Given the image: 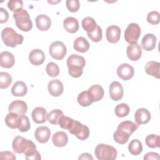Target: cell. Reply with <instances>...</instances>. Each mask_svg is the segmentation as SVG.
<instances>
[{
    "label": "cell",
    "mask_w": 160,
    "mask_h": 160,
    "mask_svg": "<svg viewBox=\"0 0 160 160\" xmlns=\"http://www.w3.org/2000/svg\"><path fill=\"white\" fill-rule=\"evenodd\" d=\"M138 124L131 121H124L121 122L114 133V140L120 144L126 143L131 134L138 128Z\"/></svg>",
    "instance_id": "6da1fadb"
},
{
    "label": "cell",
    "mask_w": 160,
    "mask_h": 160,
    "mask_svg": "<svg viewBox=\"0 0 160 160\" xmlns=\"http://www.w3.org/2000/svg\"><path fill=\"white\" fill-rule=\"evenodd\" d=\"M67 66L68 72L71 76L73 78H79L82 74V68L85 66V59L78 54H71L67 59Z\"/></svg>",
    "instance_id": "7a4b0ae2"
},
{
    "label": "cell",
    "mask_w": 160,
    "mask_h": 160,
    "mask_svg": "<svg viewBox=\"0 0 160 160\" xmlns=\"http://www.w3.org/2000/svg\"><path fill=\"white\" fill-rule=\"evenodd\" d=\"M13 17L16 26L21 31L28 32L32 28V23L28 11L24 9H19L14 12Z\"/></svg>",
    "instance_id": "3957f363"
},
{
    "label": "cell",
    "mask_w": 160,
    "mask_h": 160,
    "mask_svg": "<svg viewBox=\"0 0 160 160\" xmlns=\"http://www.w3.org/2000/svg\"><path fill=\"white\" fill-rule=\"evenodd\" d=\"M1 38L6 46L14 48L18 44H21L24 40V37L18 34L11 28H5L1 32Z\"/></svg>",
    "instance_id": "277c9868"
},
{
    "label": "cell",
    "mask_w": 160,
    "mask_h": 160,
    "mask_svg": "<svg viewBox=\"0 0 160 160\" xmlns=\"http://www.w3.org/2000/svg\"><path fill=\"white\" fill-rule=\"evenodd\" d=\"M94 153L96 157L99 160H114L118 154L115 148L105 144H98L95 148Z\"/></svg>",
    "instance_id": "5b68a950"
},
{
    "label": "cell",
    "mask_w": 160,
    "mask_h": 160,
    "mask_svg": "<svg viewBox=\"0 0 160 160\" xmlns=\"http://www.w3.org/2000/svg\"><path fill=\"white\" fill-rule=\"evenodd\" d=\"M68 131L80 140H85L88 138L89 136V129L88 127L76 120H74L72 124Z\"/></svg>",
    "instance_id": "8992f818"
},
{
    "label": "cell",
    "mask_w": 160,
    "mask_h": 160,
    "mask_svg": "<svg viewBox=\"0 0 160 160\" xmlns=\"http://www.w3.org/2000/svg\"><path fill=\"white\" fill-rule=\"evenodd\" d=\"M141 28L136 23L129 24L125 30L124 38L129 44L137 43L138 40L141 35Z\"/></svg>",
    "instance_id": "52a82bcc"
},
{
    "label": "cell",
    "mask_w": 160,
    "mask_h": 160,
    "mask_svg": "<svg viewBox=\"0 0 160 160\" xmlns=\"http://www.w3.org/2000/svg\"><path fill=\"white\" fill-rule=\"evenodd\" d=\"M49 51V54L52 58L57 60H61L66 54L67 48L62 41H56L51 43Z\"/></svg>",
    "instance_id": "ba28073f"
},
{
    "label": "cell",
    "mask_w": 160,
    "mask_h": 160,
    "mask_svg": "<svg viewBox=\"0 0 160 160\" xmlns=\"http://www.w3.org/2000/svg\"><path fill=\"white\" fill-rule=\"evenodd\" d=\"M31 141V140L26 139L22 136H17L12 141V149L15 152L18 154L24 153L28 148Z\"/></svg>",
    "instance_id": "9c48e42d"
},
{
    "label": "cell",
    "mask_w": 160,
    "mask_h": 160,
    "mask_svg": "<svg viewBox=\"0 0 160 160\" xmlns=\"http://www.w3.org/2000/svg\"><path fill=\"white\" fill-rule=\"evenodd\" d=\"M134 70L132 66L127 63L120 64L117 68V74L118 76L124 81H128L134 76Z\"/></svg>",
    "instance_id": "30bf717a"
},
{
    "label": "cell",
    "mask_w": 160,
    "mask_h": 160,
    "mask_svg": "<svg viewBox=\"0 0 160 160\" xmlns=\"http://www.w3.org/2000/svg\"><path fill=\"white\" fill-rule=\"evenodd\" d=\"M8 110L10 112L18 114L19 116H23L25 115L27 112L28 106L24 101L16 100L10 103Z\"/></svg>",
    "instance_id": "8fae6325"
},
{
    "label": "cell",
    "mask_w": 160,
    "mask_h": 160,
    "mask_svg": "<svg viewBox=\"0 0 160 160\" xmlns=\"http://www.w3.org/2000/svg\"><path fill=\"white\" fill-rule=\"evenodd\" d=\"M124 94V90L121 84L118 81H113L109 86L110 98L113 101L120 100Z\"/></svg>",
    "instance_id": "7c38bea8"
},
{
    "label": "cell",
    "mask_w": 160,
    "mask_h": 160,
    "mask_svg": "<svg viewBox=\"0 0 160 160\" xmlns=\"http://www.w3.org/2000/svg\"><path fill=\"white\" fill-rule=\"evenodd\" d=\"M121 29L116 25H111L106 29V36L108 42L115 43L119 41L121 38Z\"/></svg>",
    "instance_id": "4fadbf2b"
},
{
    "label": "cell",
    "mask_w": 160,
    "mask_h": 160,
    "mask_svg": "<svg viewBox=\"0 0 160 160\" xmlns=\"http://www.w3.org/2000/svg\"><path fill=\"white\" fill-rule=\"evenodd\" d=\"M48 89L49 93L51 96L58 97L61 95L63 92L64 86L59 80L52 79L48 83Z\"/></svg>",
    "instance_id": "5bb4252c"
},
{
    "label": "cell",
    "mask_w": 160,
    "mask_h": 160,
    "mask_svg": "<svg viewBox=\"0 0 160 160\" xmlns=\"http://www.w3.org/2000/svg\"><path fill=\"white\" fill-rule=\"evenodd\" d=\"M151 113L146 108H139L134 114L135 121L138 125L148 123L151 119Z\"/></svg>",
    "instance_id": "9a60e30c"
},
{
    "label": "cell",
    "mask_w": 160,
    "mask_h": 160,
    "mask_svg": "<svg viewBox=\"0 0 160 160\" xmlns=\"http://www.w3.org/2000/svg\"><path fill=\"white\" fill-rule=\"evenodd\" d=\"M126 54L128 58L131 61H138L142 55V49L138 43L129 44L127 47Z\"/></svg>",
    "instance_id": "2e32d148"
},
{
    "label": "cell",
    "mask_w": 160,
    "mask_h": 160,
    "mask_svg": "<svg viewBox=\"0 0 160 160\" xmlns=\"http://www.w3.org/2000/svg\"><path fill=\"white\" fill-rule=\"evenodd\" d=\"M51 136V131L46 126H39L36 128L34 136L36 139L40 143L47 142Z\"/></svg>",
    "instance_id": "e0dca14e"
},
{
    "label": "cell",
    "mask_w": 160,
    "mask_h": 160,
    "mask_svg": "<svg viewBox=\"0 0 160 160\" xmlns=\"http://www.w3.org/2000/svg\"><path fill=\"white\" fill-rule=\"evenodd\" d=\"M29 60L33 65H41L45 60V54L42 50L39 49H34L29 53Z\"/></svg>",
    "instance_id": "ac0fdd59"
},
{
    "label": "cell",
    "mask_w": 160,
    "mask_h": 160,
    "mask_svg": "<svg viewBox=\"0 0 160 160\" xmlns=\"http://www.w3.org/2000/svg\"><path fill=\"white\" fill-rule=\"evenodd\" d=\"M15 62L13 54L9 51H3L0 54V65L4 68H12Z\"/></svg>",
    "instance_id": "d6986e66"
},
{
    "label": "cell",
    "mask_w": 160,
    "mask_h": 160,
    "mask_svg": "<svg viewBox=\"0 0 160 160\" xmlns=\"http://www.w3.org/2000/svg\"><path fill=\"white\" fill-rule=\"evenodd\" d=\"M156 37L153 34L148 33L146 34L144 37L142 38V41H141V45L142 48L147 51H152L154 49L156 45Z\"/></svg>",
    "instance_id": "ffe728a7"
},
{
    "label": "cell",
    "mask_w": 160,
    "mask_h": 160,
    "mask_svg": "<svg viewBox=\"0 0 160 160\" xmlns=\"http://www.w3.org/2000/svg\"><path fill=\"white\" fill-rule=\"evenodd\" d=\"M35 21L37 28L42 31L49 29L51 25V20L50 18L46 14L38 15L36 18Z\"/></svg>",
    "instance_id": "44dd1931"
},
{
    "label": "cell",
    "mask_w": 160,
    "mask_h": 160,
    "mask_svg": "<svg viewBox=\"0 0 160 160\" xmlns=\"http://www.w3.org/2000/svg\"><path fill=\"white\" fill-rule=\"evenodd\" d=\"M31 116L34 122L37 124H42L46 121L47 111L44 108L37 107L32 110Z\"/></svg>",
    "instance_id": "7402d4cb"
},
{
    "label": "cell",
    "mask_w": 160,
    "mask_h": 160,
    "mask_svg": "<svg viewBox=\"0 0 160 160\" xmlns=\"http://www.w3.org/2000/svg\"><path fill=\"white\" fill-rule=\"evenodd\" d=\"M52 141L54 146L57 147H64L68 142V136L64 131H58L53 134Z\"/></svg>",
    "instance_id": "603a6c76"
},
{
    "label": "cell",
    "mask_w": 160,
    "mask_h": 160,
    "mask_svg": "<svg viewBox=\"0 0 160 160\" xmlns=\"http://www.w3.org/2000/svg\"><path fill=\"white\" fill-rule=\"evenodd\" d=\"M93 102L100 101L104 96V92L101 86L94 84L91 86L88 90Z\"/></svg>",
    "instance_id": "cb8c5ba5"
},
{
    "label": "cell",
    "mask_w": 160,
    "mask_h": 160,
    "mask_svg": "<svg viewBox=\"0 0 160 160\" xmlns=\"http://www.w3.org/2000/svg\"><path fill=\"white\" fill-rule=\"evenodd\" d=\"M159 71H160V63L157 61H150L148 62L145 66L146 72L152 76L158 79L159 78Z\"/></svg>",
    "instance_id": "d4e9b609"
},
{
    "label": "cell",
    "mask_w": 160,
    "mask_h": 160,
    "mask_svg": "<svg viewBox=\"0 0 160 160\" xmlns=\"http://www.w3.org/2000/svg\"><path fill=\"white\" fill-rule=\"evenodd\" d=\"M65 30L70 33H74L79 29V22L77 19L73 17H68L63 21Z\"/></svg>",
    "instance_id": "484cf974"
},
{
    "label": "cell",
    "mask_w": 160,
    "mask_h": 160,
    "mask_svg": "<svg viewBox=\"0 0 160 160\" xmlns=\"http://www.w3.org/2000/svg\"><path fill=\"white\" fill-rule=\"evenodd\" d=\"M28 92L26 84L21 81L16 82L11 88V93L14 96H24Z\"/></svg>",
    "instance_id": "4316f807"
},
{
    "label": "cell",
    "mask_w": 160,
    "mask_h": 160,
    "mask_svg": "<svg viewBox=\"0 0 160 160\" xmlns=\"http://www.w3.org/2000/svg\"><path fill=\"white\" fill-rule=\"evenodd\" d=\"M89 43L84 37H78L74 41V49L80 52H87L89 48Z\"/></svg>",
    "instance_id": "83f0119b"
},
{
    "label": "cell",
    "mask_w": 160,
    "mask_h": 160,
    "mask_svg": "<svg viewBox=\"0 0 160 160\" xmlns=\"http://www.w3.org/2000/svg\"><path fill=\"white\" fill-rule=\"evenodd\" d=\"M24 154L26 156V159L28 160H39L41 159L39 152L36 149V145L32 141H31L28 148Z\"/></svg>",
    "instance_id": "f1b7e54d"
},
{
    "label": "cell",
    "mask_w": 160,
    "mask_h": 160,
    "mask_svg": "<svg viewBox=\"0 0 160 160\" xmlns=\"http://www.w3.org/2000/svg\"><path fill=\"white\" fill-rule=\"evenodd\" d=\"M20 116L18 114L9 112L5 118L6 124L11 129L18 128Z\"/></svg>",
    "instance_id": "f546056e"
},
{
    "label": "cell",
    "mask_w": 160,
    "mask_h": 160,
    "mask_svg": "<svg viewBox=\"0 0 160 160\" xmlns=\"http://www.w3.org/2000/svg\"><path fill=\"white\" fill-rule=\"evenodd\" d=\"M82 27L84 31H86L87 33H89L92 32L97 27L98 24H96L95 20L89 16H87L84 18L82 20Z\"/></svg>",
    "instance_id": "4dcf8cb0"
},
{
    "label": "cell",
    "mask_w": 160,
    "mask_h": 160,
    "mask_svg": "<svg viewBox=\"0 0 160 160\" xmlns=\"http://www.w3.org/2000/svg\"><path fill=\"white\" fill-rule=\"evenodd\" d=\"M128 150L132 155H138L142 151V145L141 142L138 139H132L128 145Z\"/></svg>",
    "instance_id": "1f68e13d"
},
{
    "label": "cell",
    "mask_w": 160,
    "mask_h": 160,
    "mask_svg": "<svg viewBox=\"0 0 160 160\" xmlns=\"http://www.w3.org/2000/svg\"><path fill=\"white\" fill-rule=\"evenodd\" d=\"M78 102L83 107L89 106L93 102L88 91H84L79 94L78 96Z\"/></svg>",
    "instance_id": "d6a6232c"
},
{
    "label": "cell",
    "mask_w": 160,
    "mask_h": 160,
    "mask_svg": "<svg viewBox=\"0 0 160 160\" xmlns=\"http://www.w3.org/2000/svg\"><path fill=\"white\" fill-rule=\"evenodd\" d=\"M63 112L58 109H53L51 111H50L48 114H47V119L48 121L52 124H58V121L60 119V118L63 116Z\"/></svg>",
    "instance_id": "836d02e7"
},
{
    "label": "cell",
    "mask_w": 160,
    "mask_h": 160,
    "mask_svg": "<svg viewBox=\"0 0 160 160\" xmlns=\"http://www.w3.org/2000/svg\"><path fill=\"white\" fill-rule=\"evenodd\" d=\"M145 142L146 145L151 148H159L160 145V137L157 134H149L146 137Z\"/></svg>",
    "instance_id": "e575fe53"
},
{
    "label": "cell",
    "mask_w": 160,
    "mask_h": 160,
    "mask_svg": "<svg viewBox=\"0 0 160 160\" xmlns=\"http://www.w3.org/2000/svg\"><path fill=\"white\" fill-rule=\"evenodd\" d=\"M130 108L129 106L126 103H121L118 104L114 110L116 115L119 118H123L128 116L129 113Z\"/></svg>",
    "instance_id": "d590c367"
},
{
    "label": "cell",
    "mask_w": 160,
    "mask_h": 160,
    "mask_svg": "<svg viewBox=\"0 0 160 160\" xmlns=\"http://www.w3.org/2000/svg\"><path fill=\"white\" fill-rule=\"evenodd\" d=\"M12 82L11 76L6 72H0V88H8Z\"/></svg>",
    "instance_id": "8d00e7d4"
},
{
    "label": "cell",
    "mask_w": 160,
    "mask_h": 160,
    "mask_svg": "<svg viewBox=\"0 0 160 160\" xmlns=\"http://www.w3.org/2000/svg\"><path fill=\"white\" fill-rule=\"evenodd\" d=\"M46 71L49 76L52 78H55L59 75V68L56 63L50 62L46 65Z\"/></svg>",
    "instance_id": "74e56055"
},
{
    "label": "cell",
    "mask_w": 160,
    "mask_h": 160,
    "mask_svg": "<svg viewBox=\"0 0 160 160\" xmlns=\"http://www.w3.org/2000/svg\"><path fill=\"white\" fill-rule=\"evenodd\" d=\"M31 124L28 116L23 115L21 116L19 118V122L18 125V129L21 132H27L30 129Z\"/></svg>",
    "instance_id": "f35d334b"
},
{
    "label": "cell",
    "mask_w": 160,
    "mask_h": 160,
    "mask_svg": "<svg viewBox=\"0 0 160 160\" xmlns=\"http://www.w3.org/2000/svg\"><path fill=\"white\" fill-rule=\"evenodd\" d=\"M88 36L92 40L93 42H98L102 39V29L99 26H97L96 28L91 32L87 33Z\"/></svg>",
    "instance_id": "ab89813d"
},
{
    "label": "cell",
    "mask_w": 160,
    "mask_h": 160,
    "mask_svg": "<svg viewBox=\"0 0 160 160\" xmlns=\"http://www.w3.org/2000/svg\"><path fill=\"white\" fill-rule=\"evenodd\" d=\"M74 122V119L64 115L62 116L58 121L59 126L64 129H69Z\"/></svg>",
    "instance_id": "60d3db41"
},
{
    "label": "cell",
    "mask_w": 160,
    "mask_h": 160,
    "mask_svg": "<svg viewBox=\"0 0 160 160\" xmlns=\"http://www.w3.org/2000/svg\"><path fill=\"white\" fill-rule=\"evenodd\" d=\"M147 21L151 24H158L160 21V14L158 11H152L149 12L146 18Z\"/></svg>",
    "instance_id": "b9f144b4"
},
{
    "label": "cell",
    "mask_w": 160,
    "mask_h": 160,
    "mask_svg": "<svg viewBox=\"0 0 160 160\" xmlns=\"http://www.w3.org/2000/svg\"><path fill=\"white\" fill-rule=\"evenodd\" d=\"M66 5L68 9L72 12H77L80 7V2L78 0H67Z\"/></svg>",
    "instance_id": "7bdbcfd3"
},
{
    "label": "cell",
    "mask_w": 160,
    "mask_h": 160,
    "mask_svg": "<svg viewBox=\"0 0 160 160\" xmlns=\"http://www.w3.org/2000/svg\"><path fill=\"white\" fill-rule=\"evenodd\" d=\"M8 7L11 11L15 12L19 9H22L23 2L21 0H11L8 2Z\"/></svg>",
    "instance_id": "ee69618b"
},
{
    "label": "cell",
    "mask_w": 160,
    "mask_h": 160,
    "mask_svg": "<svg viewBox=\"0 0 160 160\" xmlns=\"http://www.w3.org/2000/svg\"><path fill=\"white\" fill-rule=\"evenodd\" d=\"M9 18V14L8 11L3 8H0V23L2 24L6 22Z\"/></svg>",
    "instance_id": "f6af8a7d"
},
{
    "label": "cell",
    "mask_w": 160,
    "mask_h": 160,
    "mask_svg": "<svg viewBox=\"0 0 160 160\" xmlns=\"http://www.w3.org/2000/svg\"><path fill=\"white\" fill-rule=\"evenodd\" d=\"M0 158L2 159H16L15 155L11 151H2L0 152Z\"/></svg>",
    "instance_id": "bcb514c9"
},
{
    "label": "cell",
    "mask_w": 160,
    "mask_h": 160,
    "mask_svg": "<svg viewBox=\"0 0 160 160\" xmlns=\"http://www.w3.org/2000/svg\"><path fill=\"white\" fill-rule=\"evenodd\" d=\"M160 157L159 154L157 152H148L145 154L144 156V160H151V159H155V160H158L159 159Z\"/></svg>",
    "instance_id": "7dc6e473"
},
{
    "label": "cell",
    "mask_w": 160,
    "mask_h": 160,
    "mask_svg": "<svg viewBox=\"0 0 160 160\" xmlns=\"http://www.w3.org/2000/svg\"><path fill=\"white\" fill-rule=\"evenodd\" d=\"M79 159H93V158L92 157L91 154L88 153V152H85V153H82L78 158Z\"/></svg>",
    "instance_id": "c3c4849f"
}]
</instances>
